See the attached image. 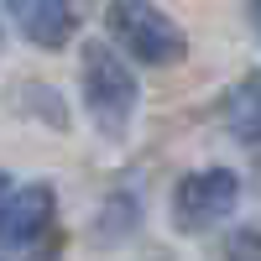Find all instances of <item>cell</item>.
<instances>
[{
    "instance_id": "9c48e42d",
    "label": "cell",
    "mask_w": 261,
    "mask_h": 261,
    "mask_svg": "<svg viewBox=\"0 0 261 261\" xmlns=\"http://www.w3.org/2000/svg\"><path fill=\"white\" fill-rule=\"evenodd\" d=\"M6 193H11V183H6V172H0V204H6Z\"/></svg>"
},
{
    "instance_id": "3957f363",
    "label": "cell",
    "mask_w": 261,
    "mask_h": 261,
    "mask_svg": "<svg viewBox=\"0 0 261 261\" xmlns=\"http://www.w3.org/2000/svg\"><path fill=\"white\" fill-rule=\"evenodd\" d=\"M235 204H241V178H235L230 167H199L172 193V220H178V230L199 235V230L225 225L235 214Z\"/></svg>"
},
{
    "instance_id": "277c9868",
    "label": "cell",
    "mask_w": 261,
    "mask_h": 261,
    "mask_svg": "<svg viewBox=\"0 0 261 261\" xmlns=\"http://www.w3.org/2000/svg\"><path fill=\"white\" fill-rule=\"evenodd\" d=\"M53 209H58V193L47 183H27V188H11L6 204H0V246L6 251H27L37 246L53 225Z\"/></svg>"
},
{
    "instance_id": "8992f818",
    "label": "cell",
    "mask_w": 261,
    "mask_h": 261,
    "mask_svg": "<svg viewBox=\"0 0 261 261\" xmlns=\"http://www.w3.org/2000/svg\"><path fill=\"white\" fill-rule=\"evenodd\" d=\"M225 120H230V130H235L241 141H256V146H261V73H246V79L230 89Z\"/></svg>"
},
{
    "instance_id": "ba28073f",
    "label": "cell",
    "mask_w": 261,
    "mask_h": 261,
    "mask_svg": "<svg viewBox=\"0 0 261 261\" xmlns=\"http://www.w3.org/2000/svg\"><path fill=\"white\" fill-rule=\"evenodd\" d=\"M251 27H256V37H261V0H251Z\"/></svg>"
},
{
    "instance_id": "5b68a950",
    "label": "cell",
    "mask_w": 261,
    "mask_h": 261,
    "mask_svg": "<svg viewBox=\"0 0 261 261\" xmlns=\"http://www.w3.org/2000/svg\"><path fill=\"white\" fill-rule=\"evenodd\" d=\"M6 6H11V21L21 27V37L32 47L58 53V47L73 42V27H79L73 0H6Z\"/></svg>"
},
{
    "instance_id": "52a82bcc",
    "label": "cell",
    "mask_w": 261,
    "mask_h": 261,
    "mask_svg": "<svg viewBox=\"0 0 261 261\" xmlns=\"http://www.w3.org/2000/svg\"><path fill=\"white\" fill-rule=\"evenodd\" d=\"M120 230H136V199H125V193H115V199L105 204V235L115 241Z\"/></svg>"
},
{
    "instance_id": "6da1fadb",
    "label": "cell",
    "mask_w": 261,
    "mask_h": 261,
    "mask_svg": "<svg viewBox=\"0 0 261 261\" xmlns=\"http://www.w3.org/2000/svg\"><path fill=\"white\" fill-rule=\"evenodd\" d=\"M79 94H84V110L89 120L105 130V136H125V125L136 120V105H141V89L130 68L120 63V53L110 42H89L79 58Z\"/></svg>"
},
{
    "instance_id": "7a4b0ae2",
    "label": "cell",
    "mask_w": 261,
    "mask_h": 261,
    "mask_svg": "<svg viewBox=\"0 0 261 261\" xmlns=\"http://www.w3.org/2000/svg\"><path fill=\"white\" fill-rule=\"evenodd\" d=\"M105 27H110V42H115V47H125L136 63H151V68L183 63V53H188L183 27H178L167 11H157L151 0H115L110 16H105Z\"/></svg>"
}]
</instances>
